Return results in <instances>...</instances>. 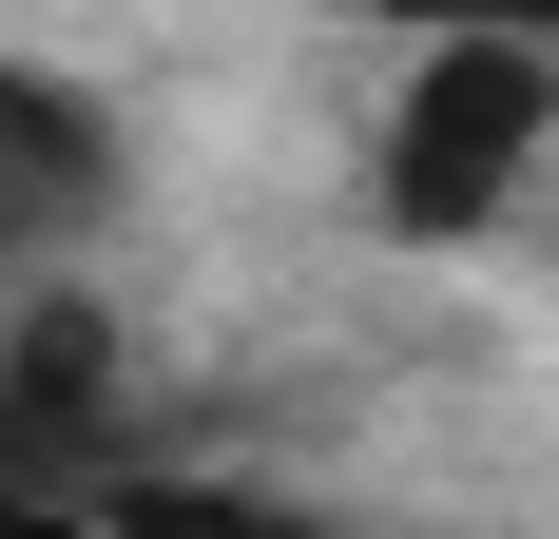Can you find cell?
Here are the masks:
<instances>
[{
    "instance_id": "cell-4",
    "label": "cell",
    "mask_w": 559,
    "mask_h": 539,
    "mask_svg": "<svg viewBox=\"0 0 559 539\" xmlns=\"http://www.w3.org/2000/svg\"><path fill=\"white\" fill-rule=\"evenodd\" d=\"M347 20H405V39H559V0H347Z\"/></svg>"
},
{
    "instance_id": "cell-3",
    "label": "cell",
    "mask_w": 559,
    "mask_h": 539,
    "mask_svg": "<svg viewBox=\"0 0 559 539\" xmlns=\"http://www.w3.org/2000/svg\"><path fill=\"white\" fill-rule=\"evenodd\" d=\"M78 405H97V385H20V367H0V520H20V501H78V482H97Z\"/></svg>"
},
{
    "instance_id": "cell-2",
    "label": "cell",
    "mask_w": 559,
    "mask_h": 539,
    "mask_svg": "<svg viewBox=\"0 0 559 539\" xmlns=\"http://www.w3.org/2000/svg\"><path fill=\"white\" fill-rule=\"evenodd\" d=\"M97 213H116V116L78 77H39V58H0V270L97 231Z\"/></svg>"
},
{
    "instance_id": "cell-1",
    "label": "cell",
    "mask_w": 559,
    "mask_h": 539,
    "mask_svg": "<svg viewBox=\"0 0 559 539\" xmlns=\"http://www.w3.org/2000/svg\"><path fill=\"white\" fill-rule=\"evenodd\" d=\"M540 135H559V39H425V77L386 116V231L405 251H483L502 193L540 173Z\"/></svg>"
}]
</instances>
